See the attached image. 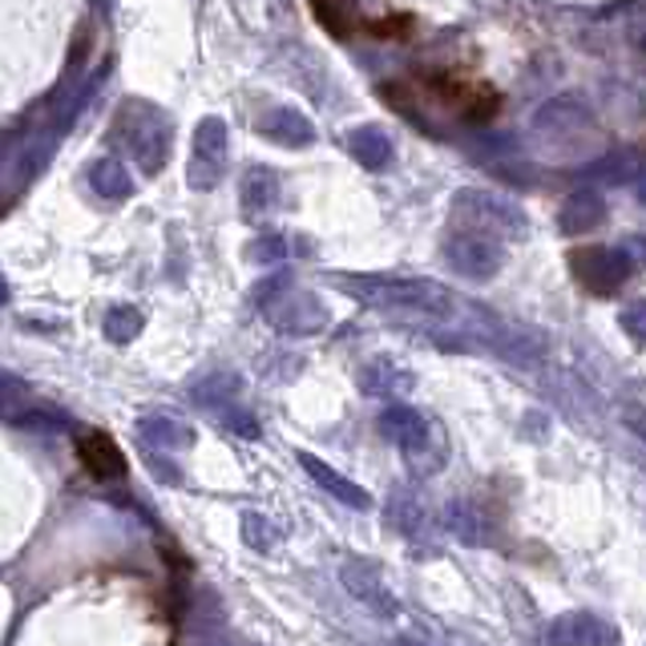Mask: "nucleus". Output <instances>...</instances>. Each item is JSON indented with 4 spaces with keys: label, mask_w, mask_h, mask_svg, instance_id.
<instances>
[{
    "label": "nucleus",
    "mask_w": 646,
    "mask_h": 646,
    "mask_svg": "<svg viewBox=\"0 0 646 646\" xmlns=\"http://www.w3.org/2000/svg\"><path fill=\"white\" fill-rule=\"evenodd\" d=\"M562 231L570 235H582V231H599L606 223V199L599 190H574L570 199L562 202Z\"/></svg>",
    "instance_id": "obj_5"
},
{
    "label": "nucleus",
    "mask_w": 646,
    "mask_h": 646,
    "mask_svg": "<svg viewBox=\"0 0 646 646\" xmlns=\"http://www.w3.org/2000/svg\"><path fill=\"white\" fill-rule=\"evenodd\" d=\"M77 453H82V465L94 473L97 481H109V477H118V473L126 469L121 448L114 445V436H106V433H82L77 436Z\"/></svg>",
    "instance_id": "obj_4"
},
{
    "label": "nucleus",
    "mask_w": 646,
    "mask_h": 646,
    "mask_svg": "<svg viewBox=\"0 0 646 646\" xmlns=\"http://www.w3.org/2000/svg\"><path fill=\"white\" fill-rule=\"evenodd\" d=\"M643 202H646V187H643Z\"/></svg>",
    "instance_id": "obj_8"
},
{
    "label": "nucleus",
    "mask_w": 646,
    "mask_h": 646,
    "mask_svg": "<svg viewBox=\"0 0 646 646\" xmlns=\"http://www.w3.org/2000/svg\"><path fill=\"white\" fill-rule=\"evenodd\" d=\"M623 328L635 336V340L646 343V299H638V304H631L623 311Z\"/></svg>",
    "instance_id": "obj_6"
},
{
    "label": "nucleus",
    "mask_w": 646,
    "mask_h": 646,
    "mask_svg": "<svg viewBox=\"0 0 646 646\" xmlns=\"http://www.w3.org/2000/svg\"><path fill=\"white\" fill-rule=\"evenodd\" d=\"M553 646H618V631L599 614H565L550 631Z\"/></svg>",
    "instance_id": "obj_3"
},
{
    "label": "nucleus",
    "mask_w": 646,
    "mask_h": 646,
    "mask_svg": "<svg viewBox=\"0 0 646 646\" xmlns=\"http://www.w3.org/2000/svg\"><path fill=\"white\" fill-rule=\"evenodd\" d=\"M570 271L590 295H614L631 279L635 258L626 247H582L570 255Z\"/></svg>",
    "instance_id": "obj_1"
},
{
    "label": "nucleus",
    "mask_w": 646,
    "mask_h": 646,
    "mask_svg": "<svg viewBox=\"0 0 646 646\" xmlns=\"http://www.w3.org/2000/svg\"><path fill=\"white\" fill-rule=\"evenodd\" d=\"M421 85L441 106L457 109L460 118L485 121L497 114V94L481 82H469V77H457V73H433V77H421Z\"/></svg>",
    "instance_id": "obj_2"
},
{
    "label": "nucleus",
    "mask_w": 646,
    "mask_h": 646,
    "mask_svg": "<svg viewBox=\"0 0 646 646\" xmlns=\"http://www.w3.org/2000/svg\"><path fill=\"white\" fill-rule=\"evenodd\" d=\"M623 421L631 433H638L646 441V409L643 404H623Z\"/></svg>",
    "instance_id": "obj_7"
}]
</instances>
